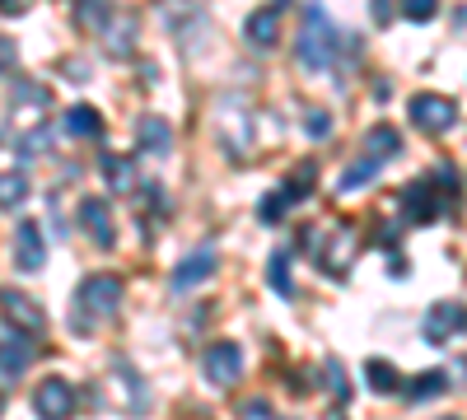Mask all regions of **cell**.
Segmentation results:
<instances>
[{
	"instance_id": "obj_29",
	"label": "cell",
	"mask_w": 467,
	"mask_h": 420,
	"mask_svg": "<svg viewBox=\"0 0 467 420\" xmlns=\"http://www.w3.org/2000/svg\"><path fill=\"white\" fill-rule=\"evenodd\" d=\"M19 66V47L10 43V37H0V75H10Z\"/></svg>"
},
{
	"instance_id": "obj_21",
	"label": "cell",
	"mask_w": 467,
	"mask_h": 420,
	"mask_svg": "<svg viewBox=\"0 0 467 420\" xmlns=\"http://www.w3.org/2000/svg\"><path fill=\"white\" fill-rule=\"evenodd\" d=\"M103 37H108V52H112V56H127L131 43H136V19H131V15H117Z\"/></svg>"
},
{
	"instance_id": "obj_16",
	"label": "cell",
	"mask_w": 467,
	"mask_h": 420,
	"mask_svg": "<svg viewBox=\"0 0 467 420\" xmlns=\"http://www.w3.org/2000/svg\"><path fill=\"white\" fill-rule=\"evenodd\" d=\"M99 169L108 178V192H131V187H136V169H131L127 155H103Z\"/></svg>"
},
{
	"instance_id": "obj_13",
	"label": "cell",
	"mask_w": 467,
	"mask_h": 420,
	"mask_svg": "<svg viewBox=\"0 0 467 420\" xmlns=\"http://www.w3.org/2000/svg\"><path fill=\"white\" fill-rule=\"evenodd\" d=\"M211 271H215V252H211V248L187 252V257L178 261V271H173V290H192V285H202V281H211Z\"/></svg>"
},
{
	"instance_id": "obj_15",
	"label": "cell",
	"mask_w": 467,
	"mask_h": 420,
	"mask_svg": "<svg viewBox=\"0 0 467 420\" xmlns=\"http://www.w3.org/2000/svg\"><path fill=\"white\" fill-rule=\"evenodd\" d=\"M402 210L411 224H431L440 215V201H435V187L431 182H411L407 192H402Z\"/></svg>"
},
{
	"instance_id": "obj_7",
	"label": "cell",
	"mask_w": 467,
	"mask_h": 420,
	"mask_svg": "<svg viewBox=\"0 0 467 420\" xmlns=\"http://www.w3.org/2000/svg\"><path fill=\"white\" fill-rule=\"evenodd\" d=\"M318 266H323V271L327 276H346V266H350V257H356V229H350V224H341V229H332V239L323 243L318 239Z\"/></svg>"
},
{
	"instance_id": "obj_2",
	"label": "cell",
	"mask_w": 467,
	"mask_h": 420,
	"mask_svg": "<svg viewBox=\"0 0 467 420\" xmlns=\"http://www.w3.org/2000/svg\"><path fill=\"white\" fill-rule=\"evenodd\" d=\"M117 303H122V281L117 276H89L80 285V294H75V313H70L75 332H94L103 318L117 313Z\"/></svg>"
},
{
	"instance_id": "obj_32",
	"label": "cell",
	"mask_w": 467,
	"mask_h": 420,
	"mask_svg": "<svg viewBox=\"0 0 467 420\" xmlns=\"http://www.w3.org/2000/svg\"><path fill=\"white\" fill-rule=\"evenodd\" d=\"M388 15H393V10H388V0H374V24H388Z\"/></svg>"
},
{
	"instance_id": "obj_19",
	"label": "cell",
	"mask_w": 467,
	"mask_h": 420,
	"mask_svg": "<svg viewBox=\"0 0 467 420\" xmlns=\"http://www.w3.org/2000/svg\"><path fill=\"white\" fill-rule=\"evenodd\" d=\"M66 131H70V136H103V118H99L89 103H75V108L66 112Z\"/></svg>"
},
{
	"instance_id": "obj_27",
	"label": "cell",
	"mask_w": 467,
	"mask_h": 420,
	"mask_svg": "<svg viewBox=\"0 0 467 420\" xmlns=\"http://www.w3.org/2000/svg\"><path fill=\"white\" fill-rule=\"evenodd\" d=\"M304 131L314 136V140H323V136H332V118H327V112H308V122H304Z\"/></svg>"
},
{
	"instance_id": "obj_12",
	"label": "cell",
	"mask_w": 467,
	"mask_h": 420,
	"mask_svg": "<svg viewBox=\"0 0 467 420\" xmlns=\"http://www.w3.org/2000/svg\"><path fill=\"white\" fill-rule=\"evenodd\" d=\"M33 411L37 415H70L75 411V388L66 384V378H47V384L33 393Z\"/></svg>"
},
{
	"instance_id": "obj_28",
	"label": "cell",
	"mask_w": 467,
	"mask_h": 420,
	"mask_svg": "<svg viewBox=\"0 0 467 420\" xmlns=\"http://www.w3.org/2000/svg\"><path fill=\"white\" fill-rule=\"evenodd\" d=\"M327 384H332V397L346 402V374H341V360H327Z\"/></svg>"
},
{
	"instance_id": "obj_25",
	"label": "cell",
	"mask_w": 467,
	"mask_h": 420,
	"mask_svg": "<svg viewBox=\"0 0 467 420\" xmlns=\"http://www.w3.org/2000/svg\"><path fill=\"white\" fill-rule=\"evenodd\" d=\"M266 281H271V290H276V294H290V290H295V285H290V252H271Z\"/></svg>"
},
{
	"instance_id": "obj_20",
	"label": "cell",
	"mask_w": 467,
	"mask_h": 420,
	"mask_svg": "<svg viewBox=\"0 0 467 420\" xmlns=\"http://www.w3.org/2000/svg\"><path fill=\"white\" fill-rule=\"evenodd\" d=\"M299 201V192H295V182H281V187H271V197L262 201V220L266 224H276V220H285V210Z\"/></svg>"
},
{
	"instance_id": "obj_4",
	"label": "cell",
	"mask_w": 467,
	"mask_h": 420,
	"mask_svg": "<svg viewBox=\"0 0 467 420\" xmlns=\"http://www.w3.org/2000/svg\"><path fill=\"white\" fill-rule=\"evenodd\" d=\"M202 374H206V384H211V388L239 384V374H244V346H234V341H215V346H206V355H202Z\"/></svg>"
},
{
	"instance_id": "obj_23",
	"label": "cell",
	"mask_w": 467,
	"mask_h": 420,
	"mask_svg": "<svg viewBox=\"0 0 467 420\" xmlns=\"http://www.w3.org/2000/svg\"><path fill=\"white\" fill-rule=\"evenodd\" d=\"M365 145H369V155L388 159V155H398V149H402V136H398L393 127H374V131L365 136Z\"/></svg>"
},
{
	"instance_id": "obj_14",
	"label": "cell",
	"mask_w": 467,
	"mask_h": 420,
	"mask_svg": "<svg viewBox=\"0 0 467 420\" xmlns=\"http://www.w3.org/2000/svg\"><path fill=\"white\" fill-rule=\"evenodd\" d=\"M136 145H140V155H154V159L169 155V149H173V131H169V122H164V118H154V112H150V118H140V127H136Z\"/></svg>"
},
{
	"instance_id": "obj_24",
	"label": "cell",
	"mask_w": 467,
	"mask_h": 420,
	"mask_svg": "<svg viewBox=\"0 0 467 420\" xmlns=\"http://www.w3.org/2000/svg\"><path fill=\"white\" fill-rule=\"evenodd\" d=\"M444 388H449V384H444V374H440V369H435V374H420L416 384L407 388V402H431V397H440Z\"/></svg>"
},
{
	"instance_id": "obj_9",
	"label": "cell",
	"mask_w": 467,
	"mask_h": 420,
	"mask_svg": "<svg viewBox=\"0 0 467 420\" xmlns=\"http://www.w3.org/2000/svg\"><path fill=\"white\" fill-rule=\"evenodd\" d=\"M244 37H248V43H253L257 52L276 47V43H281V0H276V5L253 10V15L244 19Z\"/></svg>"
},
{
	"instance_id": "obj_3",
	"label": "cell",
	"mask_w": 467,
	"mask_h": 420,
	"mask_svg": "<svg viewBox=\"0 0 467 420\" xmlns=\"http://www.w3.org/2000/svg\"><path fill=\"white\" fill-rule=\"evenodd\" d=\"M407 118L425 131V136H449L458 127V103L444 94H416L407 103Z\"/></svg>"
},
{
	"instance_id": "obj_26",
	"label": "cell",
	"mask_w": 467,
	"mask_h": 420,
	"mask_svg": "<svg viewBox=\"0 0 467 420\" xmlns=\"http://www.w3.org/2000/svg\"><path fill=\"white\" fill-rule=\"evenodd\" d=\"M402 15H407L411 24H431V19L440 15V0H402Z\"/></svg>"
},
{
	"instance_id": "obj_1",
	"label": "cell",
	"mask_w": 467,
	"mask_h": 420,
	"mask_svg": "<svg viewBox=\"0 0 467 420\" xmlns=\"http://www.w3.org/2000/svg\"><path fill=\"white\" fill-rule=\"evenodd\" d=\"M295 52H299V66H304V70H327V66L337 61L341 33L332 28V19H327L323 5H308V10H304V28H299Z\"/></svg>"
},
{
	"instance_id": "obj_6",
	"label": "cell",
	"mask_w": 467,
	"mask_h": 420,
	"mask_svg": "<svg viewBox=\"0 0 467 420\" xmlns=\"http://www.w3.org/2000/svg\"><path fill=\"white\" fill-rule=\"evenodd\" d=\"M0 318H5L15 332H28V336H37L47 327V313L37 309L28 294H19V290H0Z\"/></svg>"
},
{
	"instance_id": "obj_10",
	"label": "cell",
	"mask_w": 467,
	"mask_h": 420,
	"mask_svg": "<svg viewBox=\"0 0 467 420\" xmlns=\"http://www.w3.org/2000/svg\"><path fill=\"white\" fill-rule=\"evenodd\" d=\"M80 224H85V234L108 252L112 243H117V229H112V210H108V201L103 197H85L80 201Z\"/></svg>"
},
{
	"instance_id": "obj_22",
	"label": "cell",
	"mask_w": 467,
	"mask_h": 420,
	"mask_svg": "<svg viewBox=\"0 0 467 420\" xmlns=\"http://www.w3.org/2000/svg\"><path fill=\"white\" fill-rule=\"evenodd\" d=\"M24 201H28V178H24L19 169L0 173V210H15V206H24Z\"/></svg>"
},
{
	"instance_id": "obj_17",
	"label": "cell",
	"mask_w": 467,
	"mask_h": 420,
	"mask_svg": "<svg viewBox=\"0 0 467 420\" xmlns=\"http://www.w3.org/2000/svg\"><path fill=\"white\" fill-rule=\"evenodd\" d=\"M379 169H383V159H379V155H365V159H356V164H350V169L341 173L337 192H356V187L374 182V178H379Z\"/></svg>"
},
{
	"instance_id": "obj_8",
	"label": "cell",
	"mask_w": 467,
	"mask_h": 420,
	"mask_svg": "<svg viewBox=\"0 0 467 420\" xmlns=\"http://www.w3.org/2000/svg\"><path fill=\"white\" fill-rule=\"evenodd\" d=\"M15 266L19 271H43L47 266V243H43V224L24 220L15 229Z\"/></svg>"
},
{
	"instance_id": "obj_30",
	"label": "cell",
	"mask_w": 467,
	"mask_h": 420,
	"mask_svg": "<svg viewBox=\"0 0 467 420\" xmlns=\"http://www.w3.org/2000/svg\"><path fill=\"white\" fill-rule=\"evenodd\" d=\"M239 415H253V420H262V415H271V402L266 397H253V402H244V411Z\"/></svg>"
},
{
	"instance_id": "obj_31",
	"label": "cell",
	"mask_w": 467,
	"mask_h": 420,
	"mask_svg": "<svg viewBox=\"0 0 467 420\" xmlns=\"http://www.w3.org/2000/svg\"><path fill=\"white\" fill-rule=\"evenodd\" d=\"M33 5V0H0V15H5V19H15V15H24Z\"/></svg>"
},
{
	"instance_id": "obj_11",
	"label": "cell",
	"mask_w": 467,
	"mask_h": 420,
	"mask_svg": "<svg viewBox=\"0 0 467 420\" xmlns=\"http://www.w3.org/2000/svg\"><path fill=\"white\" fill-rule=\"evenodd\" d=\"M33 341L28 332H10V336H0V378H19L28 364H33Z\"/></svg>"
},
{
	"instance_id": "obj_18",
	"label": "cell",
	"mask_w": 467,
	"mask_h": 420,
	"mask_svg": "<svg viewBox=\"0 0 467 420\" xmlns=\"http://www.w3.org/2000/svg\"><path fill=\"white\" fill-rule=\"evenodd\" d=\"M365 378H369V388H374L379 397H388V393L402 388V374L388 364V360H365Z\"/></svg>"
},
{
	"instance_id": "obj_5",
	"label": "cell",
	"mask_w": 467,
	"mask_h": 420,
	"mask_svg": "<svg viewBox=\"0 0 467 420\" xmlns=\"http://www.w3.org/2000/svg\"><path fill=\"white\" fill-rule=\"evenodd\" d=\"M420 332H425L431 346H449L458 332H467V309H462V303H453V299H440V303H431V313H425Z\"/></svg>"
}]
</instances>
